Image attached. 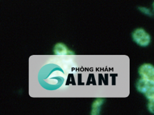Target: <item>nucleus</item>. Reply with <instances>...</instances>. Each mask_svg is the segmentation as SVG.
<instances>
[{
    "label": "nucleus",
    "instance_id": "f257e3e1",
    "mask_svg": "<svg viewBox=\"0 0 154 115\" xmlns=\"http://www.w3.org/2000/svg\"><path fill=\"white\" fill-rule=\"evenodd\" d=\"M132 38L136 44L141 47H147L151 42L150 34L143 28H137L132 33Z\"/></svg>",
    "mask_w": 154,
    "mask_h": 115
},
{
    "label": "nucleus",
    "instance_id": "f03ea898",
    "mask_svg": "<svg viewBox=\"0 0 154 115\" xmlns=\"http://www.w3.org/2000/svg\"><path fill=\"white\" fill-rule=\"evenodd\" d=\"M138 72L141 78L154 83V67L152 64H143L139 66Z\"/></svg>",
    "mask_w": 154,
    "mask_h": 115
},
{
    "label": "nucleus",
    "instance_id": "7ed1b4c3",
    "mask_svg": "<svg viewBox=\"0 0 154 115\" xmlns=\"http://www.w3.org/2000/svg\"><path fill=\"white\" fill-rule=\"evenodd\" d=\"M154 87V83L140 78L136 83V88L139 92L144 94L148 90H150L151 88Z\"/></svg>",
    "mask_w": 154,
    "mask_h": 115
},
{
    "label": "nucleus",
    "instance_id": "20e7f679",
    "mask_svg": "<svg viewBox=\"0 0 154 115\" xmlns=\"http://www.w3.org/2000/svg\"><path fill=\"white\" fill-rule=\"evenodd\" d=\"M54 54L56 55H66L68 54L69 49L63 43H58L54 46Z\"/></svg>",
    "mask_w": 154,
    "mask_h": 115
},
{
    "label": "nucleus",
    "instance_id": "39448f33",
    "mask_svg": "<svg viewBox=\"0 0 154 115\" xmlns=\"http://www.w3.org/2000/svg\"><path fill=\"white\" fill-rule=\"evenodd\" d=\"M103 104V100L98 99L96 100L92 105V114H98L100 111L101 105Z\"/></svg>",
    "mask_w": 154,
    "mask_h": 115
},
{
    "label": "nucleus",
    "instance_id": "423d86ee",
    "mask_svg": "<svg viewBox=\"0 0 154 115\" xmlns=\"http://www.w3.org/2000/svg\"><path fill=\"white\" fill-rule=\"evenodd\" d=\"M146 99L148 100V101L150 100H154V87L151 88L150 90H148L147 92L144 93Z\"/></svg>",
    "mask_w": 154,
    "mask_h": 115
},
{
    "label": "nucleus",
    "instance_id": "0eeeda50",
    "mask_svg": "<svg viewBox=\"0 0 154 115\" xmlns=\"http://www.w3.org/2000/svg\"><path fill=\"white\" fill-rule=\"evenodd\" d=\"M153 100H150L149 101V103L148 104V109L149 110V111H150L152 113H153V110H154V107H153Z\"/></svg>",
    "mask_w": 154,
    "mask_h": 115
}]
</instances>
